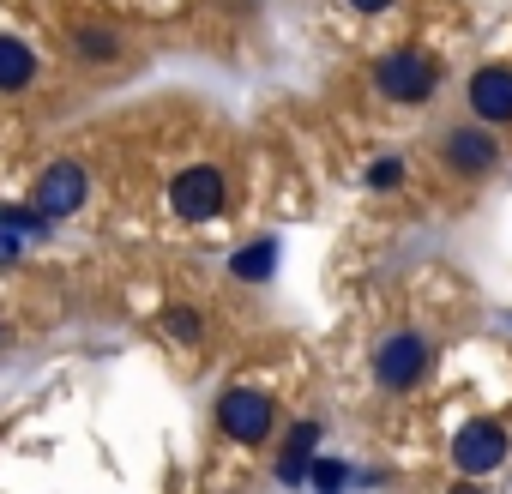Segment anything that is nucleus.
Segmentation results:
<instances>
[{
    "label": "nucleus",
    "mask_w": 512,
    "mask_h": 494,
    "mask_svg": "<svg viewBox=\"0 0 512 494\" xmlns=\"http://www.w3.org/2000/svg\"><path fill=\"white\" fill-rule=\"evenodd\" d=\"M434 85H440V67L428 55H416V49H398V55H386L374 67V91L392 97V103H428Z\"/></svg>",
    "instance_id": "nucleus-1"
},
{
    "label": "nucleus",
    "mask_w": 512,
    "mask_h": 494,
    "mask_svg": "<svg viewBox=\"0 0 512 494\" xmlns=\"http://www.w3.org/2000/svg\"><path fill=\"white\" fill-rule=\"evenodd\" d=\"M374 374H380L386 392H410L428 374V338L422 332H392L380 344V356H374Z\"/></svg>",
    "instance_id": "nucleus-2"
},
{
    "label": "nucleus",
    "mask_w": 512,
    "mask_h": 494,
    "mask_svg": "<svg viewBox=\"0 0 512 494\" xmlns=\"http://www.w3.org/2000/svg\"><path fill=\"white\" fill-rule=\"evenodd\" d=\"M217 428L229 434V440H266L272 434V398L266 392H247V386H235V392H223L217 398Z\"/></svg>",
    "instance_id": "nucleus-3"
},
{
    "label": "nucleus",
    "mask_w": 512,
    "mask_h": 494,
    "mask_svg": "<svg viewBox=\"0 0 512 494\" xmlns=\"http://www.w3.org/2000/svg\"><path fill=\"white\" fill-rule=\"evenodd\" d=\"M169 205H175V217H187V223L217 217V205H223V175H217L211 163L181 169V175L169 181Z\"/></svg>",
    "instance_id": "nucleus-4"
},
{
    "label": "nucleus",
    "mask_w": 512,
    "mask_h": 494,
    "mask_svg": "<svg viewBox=\"0 0 512 494\" xmlns=\"http://www.w3.org/2000/svg\"><path fill=\"white\" fill-rule=\"evenodd\" d=\"M500 458H506V428H500V422L476 416V422L458 428V440H452V464H458L464 476H488V470H500Z\"/></svg>",
    "instance_id": "nucleus-5"
},
{
    "label": "nucleus",
    "mask_w": 512,
    "mask_h": 494,
    "mask_svg": "<svg viewBox=\"0 0 512 494\" xmlns=\"http://www.w3.org/2000/svg\"><path fill=\"white\" fill-rule=\"evenodd\" d=\"M85 193H91V175H85L79 163H49V169L37 175V211H43V217H67V211H79Z\"/></svg>",
    "instance_id": "nucleus-6"
},
{
    "label": "nucleus",
    "mask_w": 512,
    "mask_h": 494,
    "mask_svg": "<svg viewBox=\"0 0 512 494\" xmlns=\"http://www.w3.org/2000/svg\"><path fill=\"white\" fill-rule=\"evenodd\" d=\"M494 163H500V145L488 139V127H452V133H446V169H452V175L476 181V175H488Z\"/></svg>",
    "instance_id": "nucleus-7"
},
{
    "label": "nucleus",
    "mask_w": 512,
    "mask_h": 494,
    "mask_svg": "<svg viewBox=\"0 0 512 494\" xmlns=\"http://www.w3.org/2000/svg\"><path fill=\"white\" fill-rule=\"evenodd\" d=\"M470 109H476L488 127L512 121V67H476V73H470Z\"/></svg>",
    "instance_id": "nucleus-8"
},
{
    "label": "nucleus",
    "mask_w": 512,
    "mask_h": 494,
    "mask_svg": "<svg viewBox=\"0 0 512 494\" xmlns=\"http://www.w3.org/2000/svg\"><path fill=\"white\" fill-rule=\"evenodd\" d=\"M314 446H320V422H302L296 428V440L284 446V458H278V482H308V464H314Z\"/></svg>",
    "instance_id": "nucleus-9"
},
{
    "label": "nucleus",
    "mask_w": 512,
    "mask_h": 494,
    "mask_svg": "<svg viewBox=\"0 0 512 494\" xmlns=\"http://www.w3.org/2000/svg\"><path fill=\"white\" fill-rule=\"evenodd\" d=\"M37 79V55L19 37H0V91H25Z\"/></svg>",
    "instance_id": "nucleus-10"
},
{
    "label": "nucleus",
    "mask_w": 512,
    "mask_h": 494,
    "mask_svg": "<svg viewBox=\"0 0 512 494\" xmlns=\"http://www.w3.org/2000/svg\"><path fill=\"white\" fill-rule=\"evenodd\" d=\"M229 272H235V278H247V284H266V278L278 272V241H272V235H260L253 247H241V254L229 260Z\"/></svg>",
    "instance_id": "nucleus-11"
},
{
    "label": "nucleus",
    "mask_w": 512,
    "mask_h": 494,
    "mask_svg": "<svg viewBox=\"0 0 512 494\" xmlns=\"http://www.w3.org/2000/svg\"><path fill=\"white\" fill-rule=\"evenodd\" d=\"M73 49H79L85 61H115V55H121V37H115L109 25H79V31H73Z\"/></svg>",
    "instance_id": "nucleus-12"
},
{
    "label": "nucleus",
    "mask_w": 512,
    "mask_h": 494,
    "mask_svg": "<svg viewBox=\"0 0 512 494\" xmlns=\"http://www.w3.org/2000/svg\"><path fill=\"white\" fill-rule=\"evenodd\" d=\"M163 332H169L175 344H199V338H205V320H199L193 308H169V314H163Z\"/></svg>",
    "instance_id": "nucleus-13"
},
{
    "label": "nucleus",
    "mask_w": 512,
    "mask_h": 494,
    "mask_svg": "<svg viewBox=\"0 0 512 494\" xmlns=\"http://www.w3.org/2000/svg\"><path fill=\"white\" fill-rule=\"evenodd\" d=\"M308 482H314L320 494H344V482H350V470H344L338 458H320V464H308Z\"/></svg>",
    "instance_id": "nucleus-14"
},
{
    "label": "nucleus",
    "mask_w": 512,
    "mask_h": 494,
    "mask_svg": "<svg viewBox=\"0 0 512 494\" xmlns=\"http://www.w3.org/2000/svg\"><path fill=\"white\" fill-rule=\"evenodd\" d=\"M0 229H25V235H43L49 217L43 211H19V205H0Z\"/></svg>",
    "instance_id": "nucleus-15"
},
{
    "label": "nucleus",
    "mask_w": 512,
    "mask_h": 494,
    "mask_svg": "<svg viewBox=\"0 0 512 494\" xmlns=\"http://www.w3.org/2000/svg\"><path fill=\"white\" fill-rule=\"evenodd\" d=\"M398 181H404V163H398V157H380V163L368 169V187H374V193H392Z\"/></svg>",
    "instance_id": "nucleus-16"
},
{
    "label": "nucleus",
    "mask_w": 512,
    "mask_h": 494,
    "mask_svg": "<svg viewBox=\"0 0 512 494\" xmlns=\"http://www.w3.org/2000/svg\"><path fill=\"white\" fill-rule=\"evenodd\" d=\"M350 7H356V13H386L392 0H350Z\"/></svg>",
    "instance_id": "nucleus-17"
},
{
    "label": "nucleus",
    "mask_w": 512,
    "mask_h": 494,
    "mask_svg": "<svg viewBox=\"0 0 512 494\" xmlns=\"http://www.w3.org/2000/svg\"><path fill=\"white\" fill-rule=\"evenodd\" d=\"M458 494H476V488H458Z\"/></svg>",
    "instance_id": "nucleus-18"
},
{
    "label": "nucleus",
    "mask_w": 512,
    "mask_h": 494,
    "mask_svg": "<svg viewBox=\"0 0 512 494\" xmlns=\"http://www.w3.org/2000/svg\"><path fill=\"white\" fill-rule=\"evenodd\" d=\"M0 344H7V332H0Z\"/></svg>",
    "instance_id": "nucleus-19"
}]
</instances>
